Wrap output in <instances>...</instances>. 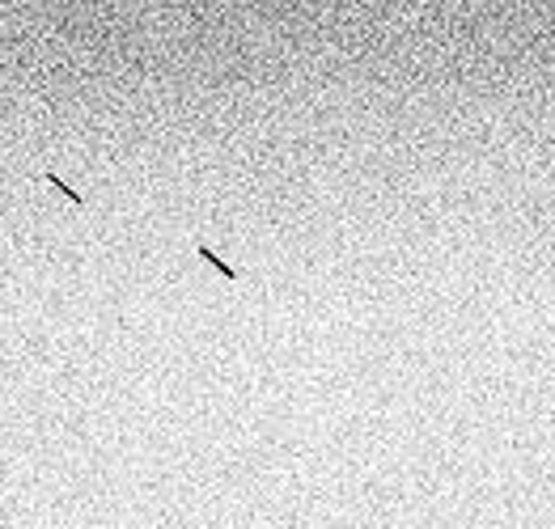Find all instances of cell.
Masks as SVG:
<instances>
[{
	"instance_id": "7a4b0ae2",
	"label": "cell",
	"mask_w": 555,
	"mask_h": 529,
	"mask_svg": "<svg viewBox=\"0 0 555 529\" xmlns=\"http://www.w3.org/2000/svg\"><path fill=\"white\" fill-rule=\"evenodd\" d=\"M42 178H47V182H51V186H55V191H59V195L68 199V203H76V208H85V195H81V191H72V186H68V182H64V178L55 174V170H47Z\"/></svg>"
},
{
	"instance_id": "6da1fadb",
	"label": "cell",
	"mask_w": 555,
	"mask_h": 529,
	"mask_svg": "<svg viewBox=\"0 0 555 529\" xmlns=\"http://www.w3.org/2000/svg\"><path fill=\"white\" fill-rule=\"evenodd\" d=\"M195 254H199V258H204V263H208L212 271H221L225 280H242V271H238L233 263H225V258H221V254H216L212 246H195Z\"/></svg>"
}]
</instances>
